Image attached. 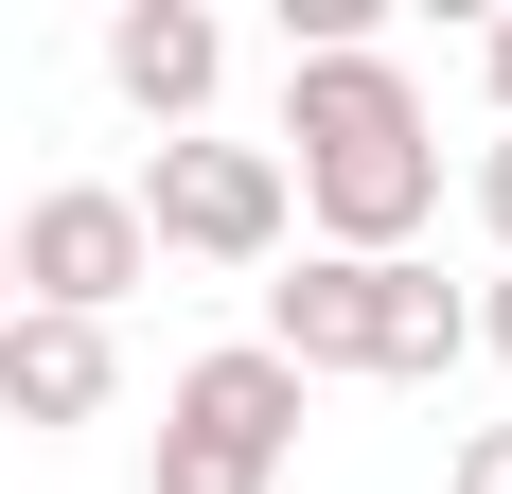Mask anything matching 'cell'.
<instances>
[{
    "instance_id": "obj_9",
    "label": "cell",
    "mask_w": 512,
    "mask_h": 494,
    "mask_svg": "<svg viewBox=\"0 0 512 494\" xmlns=\"http://www.w3.org/2000/svg\"><path fill=\"white\" fill-rule=\"evenodd\" d=\"M442 494H512V424H477V442L442 459Z\"/></svg>"
},
{
    "instance_id": "obj_8",
    "label": "cell",
    "mask_w": 512,
    "mask_h": 494,
    "mask_svg": "<svg viewBox=\"0 0 512 494\" xmlns=\"http://www.w3.org/2000/svg\"><path fill=\"white\" fill-rule=\"evenodd\" d=\"M460 353H477V318H460V283H442V265L407 247V283H389V389H442Z\"/></svg>"
},
{
    "instance_id": "obj_2",
    "label": "cell",
    "mask_w": 512,
    "mask_h": 494,
    "mask_svg": "<svg viewBox=\"0 0 512 494\" xmlns=\"http://www.w3.org/2000/svg\"><path fill=\"white\" fill-rule=\"evenodd\" d=\"M283 459H301V371L265 336H230V353H195V371L159 389L142 494H283Z\"/></svg>"
},
{
    "instance_id": "obj_6",
    "label": "cell",
    "mask_w": 512,
    "mask_h": 494,
    "mask_svg": "<svg viewBox=\"0 0 512 494\" xmlns=\"http://www.w3.org/2000/svg\"><path fill=\"white\" fill-rule=\"evenodd\" d=\"M212 71H230V36H212V0H124V18H106V89L142 106L159 142H177V124L212 106Z\"/></svg>"
},
{
    "instance_id": "obj_10",
    "label": "cell",
    "mask_w": 512,
    "mask_h": 494,
    "mask_svg": "<svg viewBox=\"0 0 512 494\" xmlns=\"http://www.w3.org/2000/svg\"><path fill=\"white\" fill-rule=\"evenodd\" d=\"M477 230H495V265H512V124H495V159H477Z\"/></svg>"
},
{
    "instance_id": "obj_3",
    "label": "cell",
    "mask_w": 512,
    "mask_h": 494,
    "mask_svg": "<svg viewBox=\"0 0 512 494\" xmlns=\"http://www.w3.org/2000/svg\"><path fill=\"white\" fill-rule=\"evenodd\" d=\"M0 247H18V318H124V300L159 283L124 177H36V195H0Z\"/></svg>"
},
{
    "instance_id": "obj_1",
    "label": "cell",
    "mask_w": 512,
    "mask_h": 494,
    "mask_svg": "<svg viewBox=\"0 0 512 494\" xmlns=\"http://www.w3.org/2000/svg\"><path fill=\"white\" fill-rule=\"evenodd\" d=\"M265 159H283V212H301L336 265H407V230L442 212V142H424V89L389 53H301Z\"/></svg>"
},
{
    "instance_id": "obj_11",
    "label": "cell",
    "mask_w": 512,
    "mask_h": 494,
    "mask_svg": "<svg viewBox=\"0 0 512 494\" xmlns=\"http://www.w3.org/2000/svg\"><path fill=\"white\" fill-rule=\"evenodd\" d=\"M460 318H477V353L512 371V265H495V283H460Z\"/></svg>"
},
{
    "instance_id": "obj_7",
    "label": "cell",
    "mask_w": 512,
    "mask_h": 494,
    "mask_svg": "<svg viewBox=\"0 0 512 494\" xmlns=\"http://www.w3.org/2000/svg\"><path fill=\"white\" fill-rule=\"evenodd\" d=\"M106 406H124L106 318H0V424H106Z\"/></svg>"
},
{
    "instance_id": "obj_12",
    "label": "cell",
    "mask_w": 512,
    "mask_h": 494,
    "mask_svg": "<svg viewBox=\"0 0 512 494\" xmlns=\"http://www.w3.org/2000/svg\"><path fill=\"white\" fill-rule=\"evenodd\" d=\"M477 89H495V124H512V18H495V36H477Z\"/></svg>"
},
{
    "instance_id": "obj_13",
    "label": "cell",
    "mask_w": 512,
    "mask_h": 494,
    "mask_svg": "<svg viewBox=\"0 0 512 494\" xmlns=\"http://www.w3.org/2000/svg\"><path fill=\"white\" fill-rule=\"evenodd\" d=\"M0 318H18V247H0Z\"/></svg>"
},
{
    "instance_id": "obj_5",
    "label": "cell",
    "mask_w": 512,
    "mask_h": 494,
    "mask_svg": "<svg viewBox=\"0 0 512 494\" xmlns=\"http://www.w3.org/2000/svg\"><path fill=\"white\" fill-rule=\"evenodd\" d=\"M389 283H407V265H336V247H301V283H265V353H283V371H371V389H389Z\"/></svg>"
},
{
    "instance_id": "obj_4",
    "label": "cell",
    "mask_w": 512,
    "mask_h": 494,
    "mask_svg": "<svg viewBox=\"0 0 512 494\" xmlns=\"http://www.w3.org/2000/svg\"><path fill=\"white\" fill-rule=\"evenodd\" d=\"M124 212H142V247H177V265H283V159L265 142H212V124H177V142L124 177Z\"/></svg>"
}]
</instances>
